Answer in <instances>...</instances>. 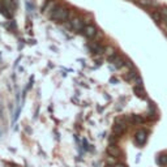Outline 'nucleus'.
Masks as SVG:
<instances>
[{
  "instance_id": "4468645a",
  "label": "nucleus",
  "mask_w": 167,
  "mask_h": 167,
  "mask_svg": "<svg viewBox=\"0 0 167 167\" xmlns=\"http://www.w3.org/2000/svg\"><path fill=\"white\" fill-rule=\"evenodd\" d=\"M107 167H114V166H110V164H108V166H107Z\"/></svg>"
},
{
  "instance_id": "6e6552de",
  "label": "nucleus",
  "mask_w": 167,
  "mask_h": 167,
  "mask_svg": "<svg viewBox=\"0 0 167 167\" xmlns=\"http://www.w3.org/2000/svg\"><path fill=\"white\" fill-rule=\"evenodd\" d=\"M150 16H151V18H153L157 24H161L162 18H163V17H162V14H161V12H151Z\"/></svg>"
},
{
  "instance_id": "1a4fd4ad",
  "label": "nucleus",
  "mask_w": 167,
  "mask_h": 167,
  "mask_svg": "<svg viewBox=\"0 0 167 167\" xmlns=\"http://www.w3.org/2000/svg\"><path fill=\"white\" fill-rule=\"evenodd\" d=\"M139 3L144 7H149V5H156L157 7L158 5V3L154 1V0H139Z\"/></svg>"
},
{
  "instance_id": "ddd939ff",
  "label": "nucleus",
  "mask_w": 167,
  "mask_h": 167,
  "mask_svg": "<svg viewBox=\"0 0 167 167\" xmlns=\"http://www.w3.org/2000/svg\"><path fill=\"white\" fill-rule=\"evenodd\" d=\"M163 22H164V24H166V25H167V17H163Z\"/></svg>"
},
{
  "instance_id": "9b49d317",
  "label": "nucleus",
  "mask_w": 167,
  "mask_h": 167,
  "mask_svg": "<svg viewBox=\"0 0 167 167\" xmlns=\"http://www.w3.org/2000/svg\"><path fill=\"white\" fill-rule=\"evenodd\" d=\"M132 120L135 123H144L145 122V119L141 115H132Z\"/></svg>"
},
{
  "instance_id": "9d476101",
  "label": "nucleus",
  "mask_w": 167,
  "mask_h": 167,
  "mask_svg": "<svg viewBox=\"0 0 167 167\" xmlns=\"http://www.w3.org/2000/svg\"><path fill=\"white\" fill-rule=\"evenodd\" d=\"M157 163H158L159 166H167V156L166 154L159 156L158 158H157Z\"/></svg>"
},
{
  "instance_id": "20e7f679",
  "label": "nucleus",
  "mask_w": 167,
  "mask_h": 167,
  "mask_svg": "<svg viewBox=\"0 0 167 167\" xmlns=\"http://www.w3.org/2000/svg\"><path fill=\"white\" fill-rule=\"evenodd\" d=\"M72 28L74 29V30L80 31V30H84L85 29V26H84V20L80 17H74L73 20H72Z\"/></svg>"
},
{
  "instance_id": "7ed1b4c3",
  "label": "nucleus",
  "mask_w": 167,
  "mask_h": 167,
  "mask_svg": "<svg viewBox=\"0 0 167 167\" xmlns=\"http://www.w3.org/2000/svg\"><path fill=\"white\" fill-rule=\"evenodd\" d=\"M135 141H136L137 145H144L145 142H146V132L145 130H139V132H136V135H135Z\"/></svg>"
},
{
  "instance_id": "f257e3e1",
  "label": "nucleus",
  "mask_w": 167,
  "mask_h": 167,
  "mask_svg": "<svg viewBox=\"0 0 167 167\" xmlns=\"http://www.w3.org/2000/svg\"><path fill=\"white\" fill-rule=\"evenodd\" d=\"M68 17H69V11L65 7H62V5H56L51 11V13H50V18L54 20L55 22H63Z\"/></svg>"
},
{
  "instance_id": "423d86ee",
  "label": "nucleus",
  "mask_w": 167,
  "mask_h": 167,
  "mask_svg": "<svg viewBox=\"0 0 167 167\" xmlns=\"http://www.w3.org/2000/svg\"><path fill=\"white\" fill-rule=\"evenodd\" d=\"M107 151H108V154H110L111 157H118L120 154V150L118 149L116 145H114V144H110V146L107 147Z\"/></svg>"
},
{
  "instance_id": "0eeeda50",
  "label": "nucleus",
  "mask_w": 167,
  "mask_h": 167,
  "mask_svg": "<svg viewBox=\"0 0 167 167\" xmlns=\"http://www.w3.org/2000/svg\"><path fill=\"white\" fill-rule=\"evenodd\" d=\"M133 91H135L136 95L140 97V98H142V99L146 98V93H145V90L142 89V86H135V88H133Z\"/></svg>"
},
{
  "instance_id": "39448f33",
  "label": "nucleus",
  "mask_w": 167,
  "mask_h": 167,
  "mask_svg": "<svg viewBox=\"0 0 167 167\" xmlns=\"http://www.w3.org/2000/svg\"><path fill=\"white\" fill-rule=\"evenodd\" d=\"M84 34L88 38H94L97 35V28L94 25H86L84 29Z\"/></svg>"
},
{
  "instance_id": "f03ea898",
  "label": "nucleus",
  "mask_w": 167,
  "mask_h": 167,
  "mask_svg": "<svg viewBox=\"0 0 167 167\" xmlns=\"http://www.w3.org/2000/svg\"><path fill=\"white\" fill-rule=\"evenodd\" d=\"M124 130H125V123H123V120L118 119L112 127L114 135H115V136H122L123 133H124Z\"/></svg>"
},
{
  "instance_id": "f8f14e48",
  "label": "nucleus",
  "mask_w": 167,
  "mask_h": 167,
  "mask_svg": "<svg viewBox=\"0 0 167 167\" xmlns=\"http://www.w3.org/2000/svg\"><path fill=\"white\" fill-rule=\"evenodd\" d=\"M114 167H127L124 163H116V164H114Z\"/></svg>"
}]
</instances>
